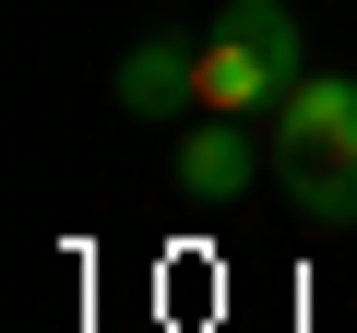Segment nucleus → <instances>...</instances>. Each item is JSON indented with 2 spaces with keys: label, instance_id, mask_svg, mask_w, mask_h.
Masks as SVG:
<instances>
[{
  "label": "nucleus",
  "instance_id": "7ed1b4c3",
  "mask_svg": "<svg viewBox=\"0 0 357 333\" xmlns=\"http://www.w3.org/2000/svg\"><path fill=\"white\" fill-rule=\"evenodd\" d=\"M262 166V119H178V203H250Z\"/></svg>",
  "mask_w": 357,
  "mask_h": 333
},
{
  "label": "nucleus",
  "instance_id": "f257e3e1",
  "mask_svg": "<svg viewBox=\"0 0 357 333\" xmlns=\"http://www.w3.org/2000/svg\"><path fill=\"white\" fill-rule=\"evenodd\" d=\"M262 155L310 226H345L357 215V72H298L286 107L262 119Z\"/></svg>",
  "mask_w": 357,
  "mask_h": 333
},
{
  "label": "nucleus",
  "instance_id": "f03ea898",
  "mask_svg": "<svg viewBox=\"0 0 357 333\" xmlns=\"http://www.w3.org/2000/svg\"><path fill=\"white\" fill-rule=\"evenodd\" d=\"M298 72L310 36L286 0H215V24L191 36V119H274Z\"/></svg>",
  "mask_w": 357,
  "mask_h": 333
},
{
  "label": "nucleus",
  "instance_id": "20e7f679",
  "mask_svg": "<svg viewBox=\"0 0 357 333\" xmlns=\"http://www.w3.org/2000/svg\"><path fill=\"white\" fill-rule=\"evenodd\" d=\"M107 95H119V119H191V36H131L119 48V72H107Z\"/></svg>",
  "mask_w": 357,
  "mask_h": 333
}]
</instances>
